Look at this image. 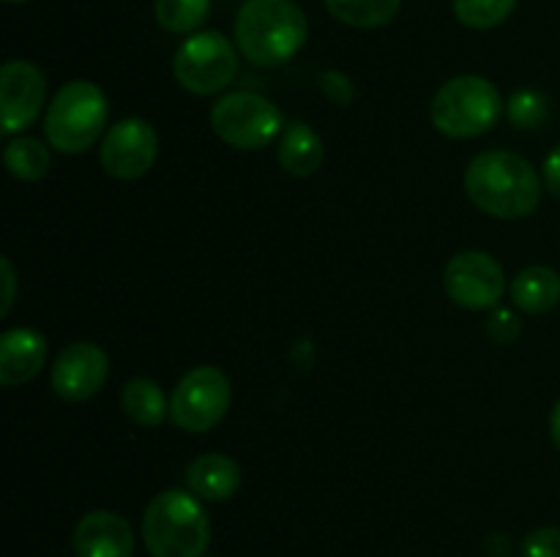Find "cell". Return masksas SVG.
<instances>
[{"label":"cell","instance_id":"f1b7e54d","mask_svg":"<svg viewBox=\"0 0 560 557\" xmlns=\"http://www.w3.org/2000/svg\"><path fill=\"white\" fill-rule=\"evenodd\" d=\"M550 437L560 451V402L556 404V410H552V415H550Z\"/></svg>","mask_w":560,"mask_h":557},{"label":"cell","instance_id":"ffe728a7","mask_svg":"<svg viewBox=\"0 0 560 557\" xmlns=\"http://www.w3.org/2000/svg\"><path fill=\"white\" fill-rule=\"evenodd\" d=\"M3 162L16 180H42L49 173L52 156H49V147L36 137H16L5 145Z\"/></svg>","mask_w":560,"mask_h":557},{"label":"cell","instance_id":"cb8c5ba5","mask_svg":"<svg viewBox=\"0 0 560 557\" xmlns=\"http://www.w3.org/2000/svg\"><path fill=\"white\" fill-rule=\"evenodd\" d=\"M523 557H560V528H539L523 541Z\"/></svg>","mask_w":560,"mask_h":557},{"label":"cell","instance_id":"7c38bea8","mask_svg":"<svg viewBox=\"0 0 560 557\" xmlns=\"http://www.w3.org/2000/svg\"><path fill=\"white\" fill-rule=\"evenodd\" d=\"M109 377V358L98 344L74 342L52 364V391L66 402H85L104 388Z\"/></svg>","mask_w":560,"mask_h":557},{"label":"cell","instance_id":"4fadbf2b","mask_svg":"<svg viewBox=\"0 0 560 557\" xmlns=\"http://www.w3.org/2000/svg\"><path fill=\"white\" fill-rule=\"evenodd\" d=\"M71 546L77 557H131L135 530L120 513L91 511L77 522Z\"/></svg>","mask_w":560,"mask_h":557},{"label":"cell","instance_id":"8992f818","mask_svg":"<svg viewBox=\"0 0 560 557\" xmlns=\"http://www.w3.org/2000/svg\"><path fill=\"white\" fill-rule=\"evenodd\" d=\"M213 134L238 151H262L282 137V112L277 104L252 91H235L211 107Z\"/></svg>","mask_w":560,"mask_h":557},{"label":"cell","instance_id":"277c9868","mask_svg":"<svg viewBox=\"0 0 560 557\" xmlns=\"http://www.w3.org/2000/svg\"><path fill=\"white\" fill-rule=\"evenodd\" d=\"M109 118V102L96 82L71 80L55 93L44 115L49 147L66 156L85 153L102 137Z\"/></svg>","mask_w":560,"mask_h":557},{"label":"cell","instance_id":"484cf974","mask_svg":"<svg viewBox=\"0 0 560 557\" xmlns=\"http://www.w3.org/2000/svg\"><path fill=\"white\" fill-rule=\"evenodd\" d=\"M487 331H490V336L495 339V342L501 344L514 342V339L520 336L517 315H512V311H495V315L487 320Z\"/></svg>","mask_w":560,"mask_h":557},{"label":"cell","instance_id":"3957f363","mask_svg":"<svg viewBox=\"0 0 560 557\" xmlns=\"http://www.w3.org/2000/svg\"><path fill=\"white\" fill-rule=\"evenodd\" d=\"M142 541L151 557H202L211 541V522L200 497L164 489L142 517Z\"/></svg>","mask_w":560,"mask_h":557},{"label":"cell","instance_id":"ac0fdd59","mask_svg":"<svg viewBox=\"0 0 560 557\" xmlns=\"http://www.w3.org/2000/svg\"><path fill=\"white\" fill-rule=\"evenodd\" d=\"M120 407L126 418L135 420L137 426H159L164 418H170V404L164 399V391L159 382L148 377H135L124 386L120 393Z\"/></svg>","mask_w":560,"mask_h":557},{"label":"cell","instance_id":"e0dca14e","mask_svg":"<svg viewBox=\"0 0 560 557\" xmlns=\"http://www.w3.org/2000/svg\"><path fill=\"white\" fill-rule=\"evenodd\" d=\"M512 300L528 315H545L560 304V273L550 265H530L512 282Z\"/></svg>","mask_w":560,"mask_h":557},{"label":"cell","instance_id":"4316f807","mask_svg":"<svg viewBox=\"0 0 560 557\" xmlns=\"http://www.w3.org/2000/svg\"><path fill=\"white\" fill-rule=\"evenodd\" d=\"M541 180H545L547 191L552 197H560V145L552 147L545 158V167H541Z\"/></svg>","mask_w":560,"mask_h":557},{"label":"cell","instance_id":"5bb4252c","mask_svg":"<svg viewBox=\"0 0 560 557\" xmlns=\"http://www.w3.org/2000/svg\"><path fill=\"white\" fill-rule=\"evenodd\" d=\"M47 358V339L33 328H11L0 336V386L14 388L33 380Z\"/></svg>","mask_w":560,"mask_h":557},{"label":"cell","instance_id":"30bf717a","mask_svg":"<svg viewBox=\"0 0 560 557\" xmlns=\"http://www.w3.org/2000/svg\"><path fill=\"white\" fill-rule=\"evenodd\" d=\"M159 134L145 118H124L104 134L102 167L115 180H137L156 164Z\"/></svg>","mask_w":560,"mask_h":557},{"label":"cell","instance_id":"ba28073f","mask_svg":"<svg viewBox=\"0 0 560 557\" xmlns=\"http://www.w3.org/2000/svg\"><path fill=\"white\" fill-rule=\"evenodd\" d=\"M230 402H233V388L228 375L217 366H195L180 377L170 396V420L178 429L202 435L228 415Z\"/></svg>","mask_w":560,"mask_h":557},{"label":"cell","instance_id":"9a60e30c","mask_svg":"<svg viewBox=\"0 0 560 557\" xmlns=\"http://www.w3.org/2000/svg\"><path fill=\"white\" fill-rule=\"evenodd\" d=\"M186 486L200 500H230L241 486V467L224 453H206L186 467Z\"/></svg>","mask_w":560,"mask_h":557},{"label":"cell","instance_id":"7a4b0ae2","mask_svg":"<svg viewBox=\"0 0 560 557\" xmlns=\"http://www.w3.org/2000/svg\"><path fill=\"white\" fill-rule=\"evenodd\" d=\"M233 36L249 63L277 69L301 52L310 22L293 0H246L235 14Z\"/></svg>","mask_w":560,"mask_h":557},{"label":"cell","instance_id":"7402d4cb","mask_svg":"<svg viewBox=\"0 0 560 557\" xmlns=\"http://www.w3.org/2000/svg\"><path fill=\"white\" fill-rule=\"evenodd\" d=\"M454 16L470 31H490L506 22L517 9V0H454Z\"/></svg>","mask_w":560,"mask_h":557},{"label":"cell","instance_id":"8fae6325","mask_svg":"<svg viewBox=\"0 0 560 557\" xmlns=\"http://www.w3.org/2000/svg\"><path fill=\"white\" fill-rule=\"evenodd\" d=\"M47 96V76L31 60H9L0 69V131L5 137L38 120Z\"/></svg>","mask_w":560,"mask_h":557},{"label":"cell","instance_id":"d6986e66","mask_svg":"<svg viewBox=\"0 0 560 557\" xmlns=\"http://www.w3.org/2000/svg\"><path fill=\"white\" fill-rule=\"evenodd\" d=\"M323 3L328 14L342 25L370 31V27L388 25L399 14L402 0H323Z\"/></svg>","mask_w":560,"mask_h":557},{"label":"cell","instance_id":"52a82bcc","mask_svg":"<svg viewBox=\"0 0 560 557\" xmlns=\"http://www.w3.org/2000/svg\"><path fill=\"white\" fill-rule=\"evenodd\" d=\"M173 74L184 91L213 96L238 74V47L219 31H197L173 58Z\"/></svg>","mask_w":560,"mask_h":557},{"label":"cell","instance_id":"2e32d148","mask_svg":"<svg viewBox=\"0 0 560 557\" xmlns=\"http://www.w3.org/2000/svg\"><path fill=\"white\" fill-rule=\"evenodd\" d=\"M277 158L282 169L293 178H310L320 169L323 158H326V147H323L320 134L306 123H293L282 131L277 145Z\"/></svg>","mask_w":560,"mask_h":557},{"label":"cell","instance_id":"9c48e42d","mask_svg":"<svg viewBox=\"0 0 560 557\" xmlns=\"http://www.w3.org/2000/svg\"><path fill=\"white\" fill-rule=\"evenodd\" d=\"M443 287L448 298L463 309H492L503 298L506 273L501 262L487 251H459L443 271Z\"/></svg>","mask_w":560,"mask_h":557},{"label":"cell","instance_id":"6da1fadb","mask_svg":"<svg viewBox=\"0 0 560 557\" xmlns=\"http://www.w3.org/2000/svg\"><path fill=\"white\" fill-rule=\"evenodd\" d=\"M465 191L490 216L525 218L541 202V175L520 153L485 151L465 169Z\"/></svg>","mask_w":560,"mask_h":557},{"label":"cell","instance_id":"83f0119b","mask_svg":"<svg viewBox=\"0 0 560 557\" xmlns=\"http://www.w3.org/2000/svg\"><path fill=\"white\" fill-rule=\"evenodd\" d=\"M0 265H3V284H5V295H3V306H0V315L5 317L11 311V304H14L16 273H14V265H11L9 257H3V260H0Z\"/></svg>","mask_w":560,"mask_h":557},{"label":"cell","instance_id":"44dd1931","mask_svg":"<svg viewBox=\"0 0 560 557\" xmlns=\"http://www.w3.org/2000/svg\"><path fill=\"white\" fill-rule=\"evenodd\" d=\"M211 0H156L153 14L159 27L167 33H197V27L208 20Z\"/></svg>","mask_w":560,"mask_h":557},{"label":"cell","instance_id":"603a6c76","mask_svg":"<svg viewBox=\"0 0 560 557\" xmlns=\"http://www.w3.org/2000/svg\"><path fill=\"white\" fill-rule=\"evenodd\" d=\"M506 115L517 129H539L550 118V102L539 91H517L509 98Z\"/></svg>","mask_w":560,"mask_h":557},{"label":"cell","instance_id":"f546056e","mask_svg":"<svg viewBox=\"0 0 560 557\" xmlns=\"http://www.w3.org/2000/svg\"><path fill=\"white\" fill-rule=\"evenodd\" d=\"M5 3H27V0H5Z\"/></svg>","mask_w":560,"mask_h":557},{"label":"cell","instance_id":"5b68a950","mask_svg":"<svg viewBox=\"0 0 560 557\" xmlns=\"http://www.w3.org/2000/svg\"><path fill=\"white\" fill-rule=\"evenodd\" d=\"M503 115V96L487 76L463 74L435 93L430 107L432 126L452 140L487 134Z\"/></svg>","mask_w":560,"mask_h":557},{"label":"cell","instance_id":"d4e9b609","mask_svg":"<svg viewBox=\"0 0 560 557\" xmlns=\"http://www.w3.org/2000/svg\"><path fill=\"white\" fill-rule=\"evenodd\" d=\"M320 87L331 102L342 104V107L353 102V82H350L342 71H323Z\"/></svg>","mask_w":560,"mask_h":557}]
</instances>
